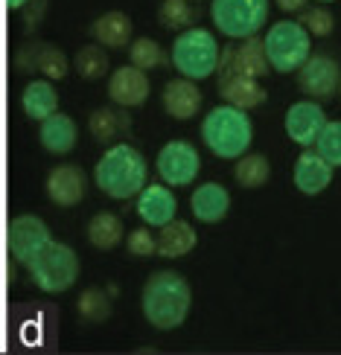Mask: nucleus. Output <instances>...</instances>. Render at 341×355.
<instances>
[{
  "mask_svg": "<svg viewBox=\"0 0 341 355\" xmlns=\"http://www.w3.org/2000/svg\"><path fill=\"white\" fill-rule=\"evenodd\" d=\"M140 309H143V318L149 320L155 329H160V332L178 329L192 309V288L187 283V277L178 271H169V268L155 271L143 283Z\"/></svg>",
  "mask_w": 341,
  "mask_h": 355,
  "instance_id": "f257e3e1",
  "label": "nucleus"
},
{
  "mask_svg": "<svg viewBox=\"0 0 341 355\" xmlns=\"http://www.w3.org/2000/svg\"><path fill=\"white\" fill-rule=\"evenodd\" d=\"M146 178H149V166H146V157L140 149L128 143H114L108 146L102 157L94 166V184L102 196L126 201L135 198L138 192L146 187Z\"/></svg>",
  "mask_w": 341,
  "mask_h": 355,
  "instance_id": "f03ea898",
  "label": "nucleus"
},
{
  "mask_svg": "<svg viewBox=\"0 0 341 355\" xmlns=\"http://www.w3.org/2000/svg\"><path fill=\"white\" fill-rule=\"evenodd\" d=\"M201 140L210 149V155L222 160H236L254 143V123H251L248 111L222 102L213 111H207V116L201 120Z\"/></svg>",
  "mask_w": 341,
  "mask_h": 355,
  "instance_id": "7ed1b4c3",
  "label": "nucleus"
},
{
  "mask_svg": "<svg viewBox=\"0 0 341 355\" xmlns=\"http://www.w3.org/2000/svg\"><path fill=\"white\" fill-rule=\"evenodd\" d=\"M219 58H222V47L216 35L201 26L181 29L169 47V62L178 70V76L192 79V82L210 79L219 70Z\"/></svg>",
  "mask_w": 341,
  "mask_h": 355,
  "instance_id": "20e7f679",
  "label": "nucleus"
},
{
  "mask_svg": "<svg viewBox=\"0 0 341 355\" xmlns=\"http://www.w3.org/2000/svg\"><path fill=\"white\" fill-rule=\"evenodd\" d=\"M263 50L274 73H294L313 53V35L301 21H277L263 35Z\"/></svg>",
  "mask_w": 341,
  "mask_h": 355,
  "instance_id": "39448f33",
  "label": "nucleus"
},
{
  "mask_svg": "<svg viewBox=\"0 0 341 355\" xmlns=\"http://www.w3.org/2000/svg\"><path fill=\"white\" fill-rule=\"evenodd\" d=\"M33 283L44 291V294H62L67 288H73V283L79 279V257L76 250L65 242H50L41 254L26 265Z\"/></svg>",
  "mask_w": 341,
  "mask_h": 355,
  "instance_id": "423d86ee",
  "label": "nucleus"
},
{
  "mask_svg": "<svg viewBox=\"0 0 341 355\" xmlns=\"http://www.w3.org/2000/svg\"><path fill=\"white\" fill-rule=\"evenodd\" d=\"M272 0H213L210 6V21L213 29L225 38L242 41L257 35L269 21Z\"/></svg>",
  "mask_w": 341,
  "mask_h": 355,
  "instance_id": "0eeeda50",
  "label": "nucleus"
},
{
  "mask_svg": "<svg viewBox=\"0 0 341 355\" xmlns=\"http://www.w3.org/2000/svg\"><path fill=\"white\" fill-rule=\"evenodd\" d=\"M155 172L167 187H190L201 172V155L190 140H169L155 157Z\"/></svg>",
  "mask_w": 341,
  "mask_h": 355,
  "instance_id": "6e6552de",
  "label": "nucleus"
},
{
  "mask_svg": "<svg viewBox=\"0 0 341 355\" xmlns=\"http://www.w3.org/2000/svg\"><path fill=\"white\" fill-rule=\"evenodd\" d=\"M50 242H53V233L47 227V221L33 213L15 216L6 227V248L18 265H29Z\"/></svg>",
  "mask_w": 341,
  "mask_h": 355,
  "instance_id": "1a4fd4ad",
  "label": "nucleus"
},
{
  "mask_svg": "<svg viewBox=\"0 0 341 355\" xmlns=\"http://www.w3.org/2000/svg\"><path fill=\"white\" fill-rule=\"evenodd\" d=\"M294 73H298V87L313 99H330L338 91L341 67L330 53H309Z\"/></svg>",
  "mask_w": 341,
  "mask_h": 355,
  "instance_id": "9d476101",
  "label": "nucleus"
},
{
  "mask_svg": "<svg viewBox=\"0 0 341 355\" xmlns=\"http://www.w3.org/2000/svg\"><path fill=\"white\" fill-rule=\"evenodd\" d=\"M216 73L219 76H251V79L269 76L272 67H269V58H265L263 41L257 35H251V38H242L240 47L222 50Z\"/></svg>",
  "mask_w": 341,
  "mask_h": 355,
  "instance_id": "9b49d317",
  "label": "nucleus"
},
{
  "mask_svg": "<svg viewBox=\"0 0 341 355\" xmlns=\"http://www.w3.org/2000/svg\"><path fill=\"white\" fill-rule=\"evenodd\" d=\"M327 125V114L318 102H294L289 105L286 116H283V128H286V137L301 146V149H313L315 137L321 135V128Z\"/></svg>",
  "mask_w": 341,
  "mask_h": 355,
  "instance_id": "f8f14e48",
  "label": "nucleus"
},
{
  "mask_svg": "<svg viewBox=\"0 0 341 355\" xmlns=\"http://www.w3.org/2000/svg\"><path fill=\"white\" fill-rule=\"evenodd\" d=\"M108 99L120 108H138L149 99L152 91V82L146 76V70L135 67V64H126V67H117L108 79Z\"/></svg>",
  "mask_w": 341,
  "mask_h": 355,
  "instance_id": "ddd939ff",
  "label": "nucleus"
},
{
  "mask_svg": "<svg viewBox=\"0 0 341 355\" xmlns=\"http://www.w3.org/2000/svg\"><path fill=\"white\" fill-rule=\"evenodd\" d=\"M333 175H335V166H330L315 149H303L298 160H294L292 181L301 196H321L333 184Z\"/></svg>",
  "mask_w": 341,
  "mask_h": 355,
  "instance_id": "4468645a",
  "label": "nucleus"
},
{
  "mask_svg": "<svg viewBox=\"0 0 341 355\" xmlns=\"http://www.w3.org/2000/svg\"><path fill=\"white\" fill-rule=\"evenodd\" d=\"M178 213V198L172 187H167L164 181L160 184H146L138 192V216L143 218V225L149 227H160L172 221Z\"/></svg>",
  "mask_w": 341,
  "mask_h": 355,
  "instance_id": "2eb2a0df",
  "label": "nucleus"
},
{
  "mask_svg": "<svg viewBox=\"0 0 341 355\" xmlns=\"http://www.w3.org/2000/svg\"><path fill=\"white\" fill-rule=\"evenodd\" d=\"M44 187H47V196L56 207H76L88 192V178L79 166L62 164L47 175V184Z\"/></svg>",
  "mask_w": 341,
  "mask_h": 355,
  "instance_id": "dca6fc26",
  "label": "nucleus"
},
{
  "mask_svg": "<svg viewBox=\"0 0 341 355\" xmlns=\"http://www.w3.org/2000/svg\"><path fill=\"white\" fill-rule=\"evenodd\" d=\"M228 210H231V196L222 184L207 181V184H199L192 189L190 213L196 221H201V225H219V221L228 216Z\"/></svg>",
  "mask_w": 341,
  "mask_h": 355,
  "instance_id": "f3484780",
  "label": "nucleus"
},
{
  "mask_svg": "<svg viewBox=\"0 0 341 355\" xmlns=\"http://www.w3.org/2000/svg\"><path fill=\"white\" fill-rule=\"evenodd\" d=\"M201 87L192 79H172L164 85V94H160V102H164V111L172 116V120H192L201 111Z\"/></svg>",
  "mask_w": 341,
  "mask_h": 355,
  "instance_id": "a211bd4d",
  "label": "nucleus"
},
{
  "mask_svg": "<svg viewBox=\"0 0 341 355\" xmlns=\"http://www.w3.org/2000/svg\"><path fill=\"white\" fill-rule=\"evenodd\" d=\"M21 55V64H26V70H35L38 76L44 79H65L67 73H70V62H67V55L56 47V44H44V41H35V44H29L26 50L18 53Z\"/></svg>",
  "mask_w": 341,
  "mask_h": 355,
  "instance_id": "6ab92c4d",
  "label": "nucleus"
},
{
  "mask_svg": "<svg viewBox=\"0 0 341 355\" xmlns=\"http://www.w3.org/2000/svg\"><path fill=\"white\" fill-rule=\"evenodd\" d=\"M79 140V125L73 123V116L56 111L47 120L38 123V143L41 149H47L50 155H67Z\"/></svg>",
  "mask_w": 341,
  "mask_h": 355,
  "instance_id": "aec40b11",
  "label": "nucleus"
},
{
  "mask_svg": "<svg viewBox=\"0 0 341 355\" xmlns=\"http://www.w3.org/2000/svg\"><path fill=\"white\" fill-rule=\"evenodd\" d=\"M196 242H199L196 227L184 218H172V221H167V225L158 227L155 254H160L164 259H178V257H187L190 250L196 248Z\"/></svg>",
  "mask_w": 341,
  "mask_h": 355,
  "instance_id": "412c9836",
  "label": "nucleus"
},
{
  "mask_svg": "<svg viewBox=\"0 0 341 355\" xmlns=\"http://www.w3.org/2000/svg\"><path fill=\"white\" fill-rule=\"evenodd\" d=\"M219 94L222 99L228 102L233 108H242V111H251V108H260L269 94L265 87L251 79V76H219Z\"/></svg>",
  "mask_w": 341,
  "mask_h": 355,
  "instance_id": "4be33fe9",
  "label": "nucleus"
},
{
  "mask_svg": "<svg viewBox=\"0 0 341 355\" xmlns=\"http://www.w3.org/2000/svg\"><path fill=\"white\" fill-rule=\"evenodd\" d=\"M131 18L120 9H111V12H102L99 18L91 24V35L97 38V44H102L106 50H117V47H128L131 44Z\"/></svg>",
  "mask_w": 341,
  "mask_h": 355,
  "instance_id": "5701e85b",
  "label": "nucleus"
},
{
  "mask_svg": "<svg viewBox=\"0 0 341 355\" xmlns=\"http://www.w3.org/2000/svg\"><path fill=\"white\" fill-rule=\"evenodd\" d=\"M21 108H24V114L29 116V120H35V123L47 120L50 114H56L58 111V94H56L53 82L44 79V76L29 82L24 96H21Z\"/></svg>",
  "mask_w": 341,
  "mask_h": 355,
  "instance_id": "b1692460",
  "label": "nucleus"
},
{
  "mask_svg": "<svg viewBox=\"0 0 341 355\" xmlns=\"http://www.w3.org/2000/svg\"><path fill=\"white\" fill-rule=\"evenodd\" d=\"M88 128H91V135L99 143H114L120 135H128L131 131V116L120 105H106V108H97L91 114Z\"/></svg>",
  "mask_w": 341,
  "mask_h": 355,
  "instance_id": "393cba45",
  "label": "nucleus"
},
{
  "mask_svg": "<svg viewBox=\"0 0 341 355\" xmlns=\"http://www.w3.org/2000/svg\"><path fill=\"white\" fill-rule=\"evenodd\" d=\"M85 236L97 250H111L123 242V218L114 213H97L88 221Z\"/></svg>",
  "mask_w": 341,
  "mask_h": 355,
  "instance_id": "a878e982",
  "label": "nucleus"
},
{
  "mask_svg": "<svg viewBox=\"0 0 341 355\" xmlns=\"http://www.w3.org/2000/svg\"><path fill=\"white\" fill-rule=\"evenodd\" d=\"M233 178H236V184L245 189H260L263 184H269V178H272L269 157L257 155V152H245L242 157H236Z\"/></svg>",
  "mask_w": 341,
  "mask_h": 355,
  "instance_id": "bb28decb",
  "label": "nucleus"
},
{
  "mask_svg": "<svg viewBox=\"0 0 341 355\" xmlns=\"http://www.w3.org/2000/svg\"><path fill=\"white\" fill-rule=\"evenodd\" d=\"M73 70L79 73L82 79L94 82V79H102L108 73V53L102 44H85V47L73 55Z\"/></svg>",
  "mask_w": 341,
  "mask_h": 355,
  "instance_id": "cd10ccee",
  "label": "nucleus"
},
{
  "mask_svg": "<svg viewBox=\"0 0 341 355\" xmlns=\"http://www.w3.org/2000/svg\"><path fill=\"white\" fill-rule=\"evenodd\" d=\"M76 312L88 323H106L111 318V294L102 288H85L76 300Z\"/></svg>",
  "mask_w": 341,
  "mask_h": 355,
  "instance_id": "c85d7f7f",
  "label": "nucleus"
},
{
  "mask_svg": "<svg viewBox=\"0 0 341 355\" xmlns=\"http://www.w3.org/2000/svg\"><path fill=\"white\" fill-rule=\"evenodd\" d=\"M164 62H167V53L155 38H135L128 44V64H135V67L149 73V70L160 67Z\"/></svg>",
  "mask_w": 341,
  "mask_h": 355,
  "instance_id": "c756f323",
  "label": "nucleus"
},
{
  "mask_svg": "<svg viewBox=\"0 0 341 355\" xmlns=\"http://www.w3.org/2000/svg\"><path fill=\"white\" fill-rule=\"evenodd\" d=\"M196 18V9H192L190 0H164L158 9V24L172 29V33H181Z\"/></svg>",
  "mask_w": 341,
  "mask_h": 355,
  "instance_id": "7c9ffc66",
  "label": "nucleus"
},
{
  "mask_svg": "<svg viewBox=\"0 0 341 355\" xmlns=\"http://www.w3.org/2000/svg\"><path fill=\"white\" fill-rule=\"evenodd\" d=\"M313 149L327 160L330 166H341V120H327V125L321 128V135L315 137Z\"/></svg>",
  "mask_w": 341,
  "mask_h": 355,
  "instance_id": "2f4dec72",
  "label": "nucleus"
},
{
  "mask_svg": "<svg viewBox=\"0 0 341 355\" xmlns=\"http://www.w3.org/2000/svg\"><path fill=\"white\" fill-rule=\"evenodd\" d=\"M301 24L306 26V33H309V35H315V38L330 35L333 29H335V18H333V12H330V9H324V6L303 9Z\"/></svg>",
  "mask_w": 341,
  "mask_h": 355,
  "instance_id": "473e14b6",
  "label": "nucleus"
},
{
  "mask_svg": "<svg viewBox=\"0 0 341 355\" xmlns=\"http://www.w3.org/2000/svg\"><path fill=\"white\" fill-rule=\"evenodd\" d=\"M126 248H128L131 257H152L155 254V236L146 230V227H138V230L128 233Z\"/></svg>",
  "mask_w": 341,
  "mask_h": 355,
  "instance_id": "72a5a7b5",
  "label": "nucleus"
},
{
  "mask_svg": "<svg viewBox=\"0 0 341 355\" xmlns=\"http://www.w3.org/2000/svg\"><path fill=\"white\" fill-rule=\"evenodd\" d=\"M277 9H283L286 15H298L306 9V0H274Z\"/></svg>",
  "mask_w": 341,
  "mask_h": 355,
  "instance_id": "f704fd0d",
  "label": "nucleus"
},
{
  "mask_svg": "<svg viewBox=\"0 0 341 355\" xmlns=\"http://www.w3.org/2000/svg\"><path fill=\"white\" fill-rule=\"evenodd\" d=\"M26 3H29V0H6V6H9V9H24Z\"/></svg>",
  "mask_w": 341,
  "mask_h": 355,
  "instance_id": "c9c22d12",
  "label": "nucleus"
},
{
  "mask_svg": "<svg viewBox=\"0 0 341 355\" xmlns=\"http://www.w3.org/2000/svg\"><path fill=\"white\" fill-rule=\"evenodd\" d=\"M335 94H338V96H341V79H338V91H335Z\"/></svg>",
  "mask_w": 341,
  "mask_h": 355,
  "instance_id": "e433bc0d",
  "label": "nucleus"
},
{
  "mask_svg": "<svg viewBox=\"0 0 341 355\" xmlns=\"http://www.w3.org/2000/svg\"><path fill=\"white\" fill-rule=\"evenodd\" d=\"M318 3H333V0H318Z\"/></svg>",
  "mask_w": 341,
  "mask_h": 355,
  "instance_id": "4c0bfd02",
  "label": "nucleus"
},
{
  "mask_svg": "<svg viewBox=\"0 0 341 355\" xmlns=\"http://www.w3.org/2000/svg\"><path fill=\"white\" fill-rule=\"evenodd\" d=\"M190 3H199V0H190Z\"/></svg>",
  "mask_w": 341,
  "mask_h": 355,
  "instance_id": "58836bf2",
  "label": "nucleus"
}]
</instances>
